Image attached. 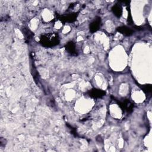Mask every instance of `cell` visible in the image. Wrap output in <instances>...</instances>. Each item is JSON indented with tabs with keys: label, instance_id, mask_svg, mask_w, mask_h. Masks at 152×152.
<instances>
[{
	"label": "cell",
	"instance_id": "5b68a950",
	"mask_svg": "<svg viewBox=\"0 0 152 152\" xmlns=\"http://www.w3.org/2000/svg\"><path fill=\"white\" fill-rule=\"evenodd\" d=\"M112 11L114 14L118 17H120L121 15L123 13V10H122V7L119 4H117L115 5H114L112 8Z\"/></svg>",
	"mask_w": 152,
	"mask_h": 152
},
{
	"label": "cell",
	"instance_id": "7a4b0ae2",
	"mask_svg": "<svg viewBox=\"0 0 152 152\" xmlns=\"http://www.w3.org/2000/svg\"><path fill=\"white\" fill-rule=\"evenodd\" d=\"M88 95L90 97H92V98L99 99V98L102 97L105 95V93L101 90L94 89L89 91Z\"/></svg>",
	"mask_w": 152,
	"mask_h": 152
},
{
	"label": "cell",
	"instance_id": "6da1fadb",
	"mask_svg": "<svg viewBox=\"0 0 152 152\" xmlns=\"http://www.w3.org/2000/svg\"><path fill=\"white\" fill-rule=\"evenodd\" d=\"M41 43L45 47H54L59 43L58 35L55 33H45L41 37Z\"/></svg>",
	"mask_w": 152,
	"mask_h": 152
},
{
	"label": "cell",
	"instance_id": "52a82bcc",
	"mask_svg": "<svg viewBox=\"0 0 152 152\" xmlns=\"http://www.w3.org/2000/svg\"><path fill=\"white\" fill-rule=\"evenodd\" d=\"M118 31L119 32H121V33H123L125 35H127V36H130L133 33V31L130 29H129L127 27H121L119 28H118Z\"/></svg>",
	"mask_w": 152,
	"mask_h": 152
},
{
	"label": "cell",
	"instance_id": "8992f818",
	"mask_svg": "<svg viewBox=\"0 0 152 152\" xmlns=\"http://www.w3.org/2000/svg\"><path fill=\"white\" fill-rule=\"evenodd\" d=\"M66 50L68 52V53H70V54H74L75 53V45L73 42H68L66 47H65Z\"/></svg>",
	"mask_w": 152,
	"mask_h": 152
},
{
	"label": "cell",
	"instance_id": "ba28073f",
	"mask_svg": "<svg viewBox=\"0 0 152 152\" xmlns=\"http://www.w3.org/2000/svg\"><path fill=\"white\" fill-rule=\"evenodd\" d=\"M143 89L144 91V92H146L147 93H151V86L150 85L144 86Z\"/></svg>",
	"mask_w": 152,
	"mask_h": 152
},
{
	"label": "cell",
	"instance_id": "3957f363",
	"mask_svg": "<svg viewBox=\"0 0 152 152\" xmlns=\"http://www.w3.org/2000/svg\"><path fill=\"white\" fill-rule=\"evenodd\" d=\"M101 24V19L98 18V19L95 20L90 25V30L91 32H95L100 27Z\"/></svg>",
	"mask_w": 152,
	"mask_h": 152
},
{
	"label": "cell",
	"instance_id": "277c9868",
	"mask_svg": "<svg viewBox=\"0 0 152 152\" xmlns=\"http://www.w3.org/2000/svg\"><path fill=\"white\" fill-rule=\"evenodd\" d=\"M121 107L122 108V109L127 112H130L131 110L133 109V104L128 100L124 101L121 103Z\"/></svg>",
	"mask_w": 152,
	"mask_h": 152
}]
</instances>
